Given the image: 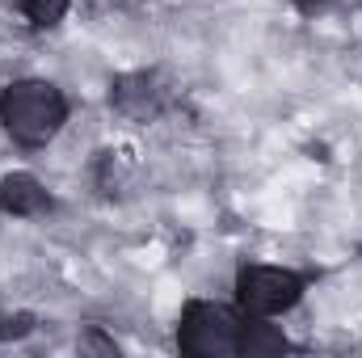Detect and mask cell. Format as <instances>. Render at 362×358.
<instances>
[{
    "instance_id": "obj_1",
    "label": "cell",
    "mask_w": 362,
    "mask_h": 358,
    "mask_svg": "<svg viewBox=\"0 0 362 358\" xmlns=\"http://www.w3.org/2000/svg\"><path fill=\"white\" fill-rule=\"evenodd\" d=\"M68 122V101L51 81H13L0 93V127L21 148H42Z\"/></svg>"
},
{
    "instance_id": "obj_2",
    "label": "cell",
    "mask_w": 362,
    "mask_h": 358,
    "mask_svg": "<svg viewBox=\"0 0 362 358\" xmlns=\"http://www.w3.org/2000/svg\"><path fill=\"white\" fill-rule=\"evenodd\" d=\"M240 337H245V312H232V308L206 304V299L185 304L181 325H177L181 354L232 358V354H240Z\"/></svg>"
},
{
    "instance_id": "obj_3",
    "label": "cell",
    "mask_w": 362,
    "mask_h": 358,
    "mask_svg": "<svg viewBox=\"0 0 362 358\" xmlns=\"http://www.w3.org/2000/svg\"><path fill=\"white\" fill-rule=\"evenodd\" d=\"M308 278L286 266H240L236 274V304L245 316H278L303 299Z\"/></svg>"
},
{
    "instance_id": "obj_4",
    "label": "cell",
    "mask_w": 362,
    "mask_h": 358,
    "mask_svg": "<svg viewBox=\"0 0 362 358\" xmlns=\"http://www.w3.org/2000/svg\"><path fill=\"white\" fill-rule=\"evenodd\" d=\"M165 101H169V89H165L152 72H127V76H118L114 89H110V105H114L122 118H131V122H152V118H160Z\"/></svg>"
},
{
    "instance_id": "obj_5",
    "label": "cell",
    "mask_w": 362,
    "mask_h": 358,
    "mask_svg": "<svg viewBox=\"0 0 362 358\" xmlns=\"http://www.w3.org/2000/svg\"><path fill=\"white\" fill-rule=\"evenodd\" d=\"M0 211L17 215V219H30V215L51 211V194L30 173H8V178H0Z\"/></svg>"
},
{
    "instance_id": "obj_6",
    "label": "cell",
    "mask_w": 362,
    "mask_h": 358,
    "mask_svg": "<svg viewBox=\"0 0 362 358\" xmlns=\"http://www.w3.org/2000/svg\"><path fill=\"white\" fill-rule=\"evenodd\" d=\"M282 350H291V342L266 325V316H245V337H240V354L249 358H266V354H282Z\"/></svg>"
},
{
    "instance_id": "obj_7",
    "label": "cell",
    "mask_w": 362,
    "mask_h": 358,
    "mask_svg": "<svg viewBox=\"0 0 362 358\" xmlns=\"http://www.w3.org/2000/svg\"><path fill=\"white\" fill-rule=\"evenodd\" d=\"M72 0H13V8H21L34 25H59Z\"/></svg>"
},
{
    "instance_id": "obj_8",
    "label": "cell",
    "mask_w": 362,
    "mask_h": 358,
    "mask_svg": "<svg viewBox=\"0 0 362 358\" xmlns=\"http://www.w3.org/2000/svg\"><path fill=\"white\" fill-rule=\"evenodd\" d=\"M21 333H30V316H25V312L0 321V337H21Z\"/></svg>"
},
{
    "instance_id": "obj_9",
    "label": "cell",
    "mask_w": 362,
    "mask_h": 358,
    "mask_svg": "<svg viewBox=\"0 0 362 358\" xmlns=\"http://www.w3.org/2000/svg\"><path fill=\"white\" fill-rule=\"evenodd\" d=\"M303 13H316V8H325V4H333V0H295Z\"/></svg>"
}]
</instances>
